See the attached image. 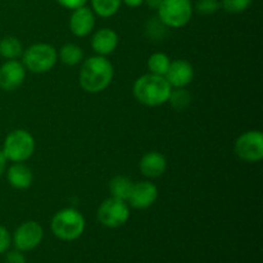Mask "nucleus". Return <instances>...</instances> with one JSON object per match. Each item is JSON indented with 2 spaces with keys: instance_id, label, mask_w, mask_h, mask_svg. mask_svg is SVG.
<instances>
[{
  "instance_id": "1",
  "label": "nucleus",
  "mask_w": 263,
  "mask_h": 263,
  "mask_svg": "<svg viewBox=\"0 0 263 263\" xmlns=\"http://www.w3.org/2000/svg\"><path fill=\"white\" fill-rule=\"evenodd\" d=\"M113 66L105 57L94 55L84 62L80 71V85L87 92H100L107 89L113 80Z\"/></svg>"
},
{
  "instance_id": "2",
  "label": "nucleus",
  "mask_w": 263,
  "mask_h": 263,
  "mask_svg": "<svg viewBox=\"0 0 263 263\" xmlns=\"http://www.w3.org/2000/svg\"><path fill=\"white\" fill-rule=\"evenodd\" d=\"M171 85L164 76L148 73L139 77L134 84V97L139 103L148 107H158L167 103L171 92Z\"/></svg>"
},
{
  "instance_id": "3",
  "label": "nucleus",
  "mask_w": 263,
  "mask_h": 263,
  "mask_svg": "<svg viewBox=\"0 0 263 263\" xmlns=\"http://www.w3.org/2000/svg\"><path fill=\"white\" fill-rule=\"evenodd\" d=\"M51 231L54 236L63 241L79 239L85 230V218L73 208H64L54 215L51 220Z\"/></svg>"
},
{
  "instance_id": "4",
  "label": "nucleus",
  "mask_w": 263,
  "mask_h": 263,
  "mask_svg": "<svg viewBox=\"0 0 263 263\" xmlns=\"http://www.w3.org/2000/svg\"><path fill=\"white\" fill-rule=\"evenodd\" d=\"M58 61V53L49 44H33L22 53V64L33 73L49 72Z\"/></svg>"
},
{
  "instance_id": "5",
  "label": "nucleus",
  "mask_w": 263,
  "mask_h": 263,
  "mask_svg": "<svg viewBox=\"0 0 263 263\" xmlns=\"http://www.w3.org/2000/svg\"><path fill=\"white\" fill-rule=\"evenodd\" d=\"M35 151V140L32 135L26 130L12 131L5 138L4 145H3V153L5 154L8 161L14 163L17 162H25L32 156Z\"/></svg>"
},
{
  "instance_id": "6",
  "label": "nucleus",
  "mask_w": 263,
  "mask_h": 263,
  "mask_svg": "<svg viewBox=\"0 0 263 263\" xmlns=\"http://www.w3.org/2000/svg\"><path fill=\"white\" fill-rule=\"evenodd\" d=\"M192 14L193 7L190 0H163L158 8V18L166 27H184L189 23Z\"/></svg>"
},
{
  "instance_id": "7",
  "label": "nucleus",
  "mask_w": 263,
  "mask_h": 263,
  "mask_svg": "<svg viewBox=\"0 0 263 263\" xmlns=\"http://www.w3.org/2000/svg\"><path fill=\"white\" fill-rule=\"evenodd\" d=\"M130 218V210L125 200L117 198H108L98 208V220L103 226L117 229L123 226Z\"/></svg>"
},
{
  "instance_id": "8",
  "label": "nucleus",
  "mask_w": 263,
  "mask_h": 263,
  "mask_svg": "<svg viewBox=\"0 0 263 263\" xmlns=\"http://www.w3.org/2000/svg\"><path fill=\"white\" fill-rule=\"evenodd\" d=\"M235 153L241 161L257 163L263 158V135L261 131L252 130L241 134L235 141Z\"/></svg>"
},
{
  "instance_id": "9",
  "label": "nucleus",
  "mask_w": 263,
  "mask_h": 263,
  "mask_svg": "<svg viewBox=\"0 0 263 263\" xmlns=\"http://www.w3.org/2000/svg\"><path fill=\"white\" fill-rule=\"evenodd\" d=\"M44 236V230L41 225L36 221H27L18 226L13 234V244L15 249L21 252H28L35 249L41 243Z\"/></svg>"
},
{
  "instance_id": "10",
  "label": "nucleus",
  "mask_w": 263,
  "mask_h": 263,
  "mask_svg": "<svg viewBox=\"0 0 263 263\" xmlns=\"http://www.w3.org/2000/svg\"><path fill=\"white\" fill-rule=\"evenodd\" d=\"M26 77V68L17 59L7 61L0 67V87L5 91L17 90L23 84Z\"/></svg>"
},
{
  "instance_id": "11",
  "label": "nucleus",
  "mask_w": 263,
  "mask_h": 263,
  "mask_svg": "<svg viewBox=\"0 0 263 263\" xmlns=\"http://www.w3.org/2000/svg\"><path fill=\"white\" fill-rule=\"evenodd\" d=\"M157 198H158V189L156 185L152 184L151 181H140L134 184L127 202L136 210H145L154 204Z\"/></svg>"
},
{
  "instance_id": "12",
  "label": "nucleus",
  "mask_w": 263,
  "mask_h": 263,
  "mask_svg": "<svg viewBox=\"0 0 263 263\" xmlns=\"http://www.w3.org/2000/svg\"><path fill=\"white\" fill-rule=\"evenodd\" d=\"M193 77H194L193 66L184 59L171 62L164 74V79L171 85V87H185L193 81Z\"/></svg>"
},
{
  "instance_id": "13",
  "label": "nucleus",
  "mask_w": 263,
  "mask_h": 263,
  "mask_svg": "<svg viewBox=\"0 0 263 263\" xmlns=\"http://www.w3.org/2000/svg\"><path fill=\"white\" fill-rule=\"evenodd\" d=\"M95 25V18L91 9L87 7H80L73 9L69 18V28L77 37H85L92 31Z\"/></svg>"
},
{
  "instance_id": "14",
  "label": "nucleus",
  "mask_w": 263,
  "mask_h": 263,
  "mask_svg": "<svg viewBox=\"0 0 263 263\" xmlns=\"http://www.w3.org/2000/svg\"><path fill=\"white\" fill-rule=\"evenodd\" d=\"M118 35L112 28H102L97 31L91 39V46L98 55H108L116 50L118 45Z\"/></svg>"
},
{
  "instance_id": "15",
  "label": "nucleus",
  "mask_w": 263,
  "mask_h": 263,
  "mask_svg": "<svg viewBox=\"0 0 263 263\" xmlns=\"http://www.w3.org/2000/svg\"><path fill=\"white\" fill-rule=\"evenodd\" d=\"M139 168L144 176L157 179L166 172L167 161L164 156H162L158 152H149L140 159Z\"/></svg>"
},
{
  "instance_id": "16",
  "label": "nucleus",
  "mask_w": 263,
  "mask_h": 263,
  "mask_svg": "<svg viewBox=\"0 0 263 263\" xmlns=\"http://www.w3.org/2000/svg\"><path fill=\"white\" fill-rule=\"evenodd\" d=\"M7 179L8 182L15 189H27L32 184L33 175L30 167L23 164L22 162H17L8 168Z\"/></svg>"
},
{
  "instance_id": "17",
  "label": "nucleus",
  "mask_w": 263,
  "mask_h": 263,
  "mask_svg": "<svg viewBox=\"0 0 263 263\" xmlns=\"http://www.w3.org/2000/svg\"><path fill=\"white\" fill-rule=\"evenodd\" d=\"M134 182L126 176H116L109 182V192L113 198L127 202L133 190Z\"/></svg>"
},
{
  "instance_id": "18",
  "label": "nucleus",
  "mask_w": 263,
  "mask_h": 263,
  "mask_svg": "<svg viewBox=\"0 0 263 263\" xmlns=\"http://www.w3.org/2000/svg\"><path fill=\"white\" fill-rule=\"evenodd\" d=\"M23 48L21 41L14 36H7V37L0 40V55L5 59H17L22 55Z\"/></svg>"
},
{
  "instance_id": "19",
  "label": "nucleus",
  "mask_w": 263,
  "mask_h": 263,
  "mask_svg": "<svg viewBox=\"0 0 263 263\" xmlns=\"http://www.w3.org/2000/svg\"><path fill=\"white\" fill-rule=\"evenodd\" d=\"M59 59L67 66H76L84 59V51L76 44H66L59 50Z\"/></svg>"
},
{
  "instance_id": "20",
  "label": "nucleus",
  "mask_w": 263,
  "mask_h": 263,
  "mask_svg": "<svg viewBox=\"0 0 263 263\" xmlns=\"http://www.w3.org/2000/svg\"><path fill=\"white\" fill-rule=\"evenodd\" d=\"M171 107L174 109L179 110V112H182V110L186 109L187 107L192 103V95L187 90H185L184 87H175L174 90H171L170 92L168 100Z\"/></svg>"
},
{
  "instance_id": "21",
  "label": "nucleus",
  "mask_w": 263,
  "mask_h": 263,
  "mask_svg": "<svg viewBox=\"0 0 263 263\" xmlns=\"http://www.w3.org/2000/svg\"><path fill=\"white\" fill-rule=\"evenodd\" d=\"M122 0H91L94 12L103 18L115 15L121 7Z\"/></svg>"
},
{
  "instance_id": "22",
  "label": "nucleus",
  "mask_w": 263,
  "mask_h": 263,
  "mask_svg": "<svg viewBox=\"0 0 263 263\" xmlns=\"http://www.w3.org/2000/svg\"><path fill=\"white\" fill-rule=\"evenodd\" d=\"M171 61L168 57L163 53H154L149 57L148 59V68L149 73L158 74V76H164L168 69Z\"/></svg>"
},
{
  "instance_id": "23",
  "label": "nucleus",
  "mask_w": 263,
  "mask_h": 263,
  "mask_svg": "<svg viewBox=\"0 0 263 263\" xmlns=\"http://www.w3.org/2000/svg\"><path fill=\"white\" fill-rule=\"evenodd\" d=\"M251 3L252 0H222L221 5L226 12L236 14V13H241L248 9Z\"/></svg>"
},
{
  "instance_id": "24",
  "label": "nucleus",
  "mask_w": 263,
  "mask_h": 263,
  "mask_svg": "<svg viewBox=\"0 0 263 263\" xmlns=\"http://www.w3.org/2000/svg\"><path fill=\"white\" fill-rule=\"evenodd\" d=\"M220 5L218 0H198L197 10L200 14H213L220 9Z\"/></svg>"
},
{
  "instance_id": "25",
  "label": "nucleus",
  "mask_w": 263,
  "mask_h": 263,
  "mask_svg": "<svg viewBox=\"0 0 263 263\" xmlns=\"http://www.w3.org/2000/svg\"><path fill=\"white\" fill-rule=\"evenodd\" d=\"M166 26H164V23L162 22L159 18H154V20L149 21L148 22V33L149 36H152V37L154 39H162L163 37V33L164 31H166Z\"/></svg>"
},
{
  "instance_id": "26",
  "label": "nucleus",
  "mask_w": 263,
  "mask_h": 263,
  "mask_svg": "<svg viewBox=\"0 0 263 263\" xmlns=\"http://www.w3.org/2000/svg\"><path fill=\"white\" fill-rule=\"evenodd\" d=\"M10 243H12V236H10L9 231L4 226L0 225V254L8 251Z\"/></svg>"
},
{
  "instance_id": "27",
  "label": "nucleus",
  "mask_w": 263,
  "mask_h": 263,
  "mask_svg": "<svg viewBox=\"0 0 263 263\" xmlns=\"http://www.w3.org/2000/svg\"><path fill=\"white\" fill-rule=\"evenodd\" d=\"M5 263H26V258L23 253L18 249L8 252L5 256Z\"/></svg>"
},
{
  "instance_id": "28",
  "label": "nucleus",
  "mask_w": 263,
  "mask_h": 263,
  "mask_svg": "<svg viewBox=\"0 0 263 263\" xmlns=\"http://www.w3.org/2000/svg\"><path fill=\"white\" fill-rule=\"evenodd\" d=\"M58 4H61L62 7L67 8V9H77L80 7H84L86 4L87 0H55Z\"/></svg>"
},
{
  "instance_id": "29",
  "label": "nucleus",
  "mask_w": 263,
  "mask_h": 263,
  "mask_svg": "<svg viewBox=\"0 0 263 263\" xmlns=\"http://www.w3.org/2000/svg\"><path fill=\"white\" fill-rule=\"evenodd\" d=\"M7 157H5V154L3 153V151H0V176H2L3 174H4L5 168H7Z\"/></svg>"
},
{
  "instance_id": "30",
  "label": "nucleus",
  "mask_w": 263,
  "mask_h": 263,
  "mask_svg": "<svg viewBox=\"0 0 263 263\" xmlns=\"http://www.w3.org/2000/svg\"><path fill=\"white\" fill-rule=\"evenodd\" d=\"M144 2H145V4L148 5L151 9L158 10V8L161 7V4H162V2H163V0H144Z\"/></svg>"
},
{
  "instance_id": "31",
  "label": "nucleus",
  "mask_w": 263,
  "mask_h": 263,
  "mask_svg": "<svg viewBox=\"0 0 263 263\" xmlns=\"http://www.w3.org/2000/svg\"><path fill=\"white\" fill-rule=\"evenodd\" d=\"M127 7L130 8H136V7H140L141 4L144 3V0H122Z\"/></svg>"
}]
</instances>
